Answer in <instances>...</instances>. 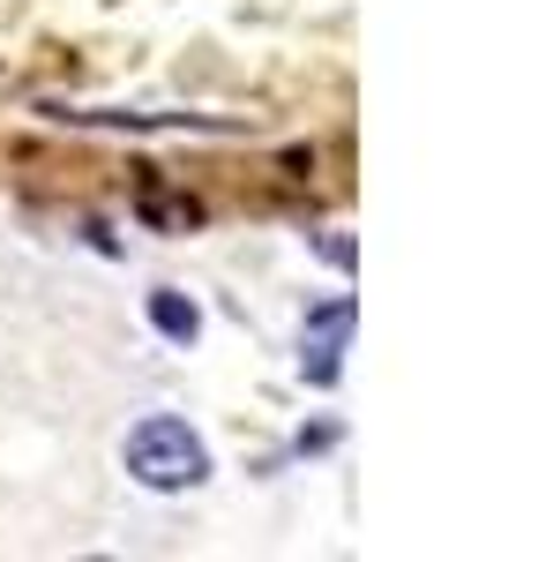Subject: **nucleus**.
I'll return each instance as SVG.
<instances>
[{"label": "nucleus", "instance_id": "3", "mask_svg": "<svg viewBox=\"0 0 546 562\" xmlns=\"http://www.w3.org/2000/svg\"><path fill=\"white\" fill-rule=\"evenodd\" d=\"M150 323L166 330L172 346H195V330H203V315H195V301H180V293H150Z\"/></svg>", "mask_w": 546, "mask_h": 562}, {"label": "nucleus", "instance_id": "1", "mask_svg": "<svg viewBox=\"0 0 546 562\" xmlns=\"http://www.w3.org/2000/svg\"><path fill=\"white\" fill-rule=\"evenodd\" d=\"M127 473L143 480V487H195V480L211 473V458H203V442L187 435V420L150 413L143 428L127 435Z\"/></svg>", "mask_w": 546, "mask_h": 562}, {"label": "nucleus", "instance_id": "2", "mask_svg": "<svg viewBox=\"0 0 546 562\" xmlns=\"http://www.w3.org/2000/svg\"><path fill=\"white\" fill-rule=\"evenodd\" d=\"M352 338V301H322L307 315V352H299V368H307V383H337V352Z\"/></svg>", "mask_w": 546, "mask_h": 562}]
</instances>
